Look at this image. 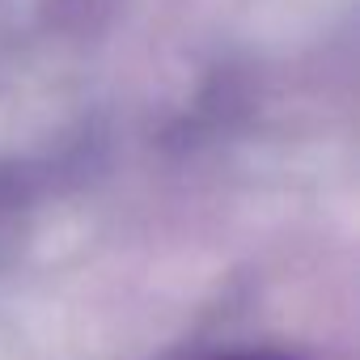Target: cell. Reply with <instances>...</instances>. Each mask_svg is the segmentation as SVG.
<instances>
[{
  "label": "cell",
  "mask_w": 360,
  "mask_h": 360,
  "mask_svg": "<svg viewBox=\"0 0 360 360\" xmlns=\"http://www.w3.org/2000/svg\"><path fill=\"white\" fill-rule=\"evenodd\" d=\"M233 360H267V356H233Z\"/></svg>",
  "instance_id": "1"
}]
</instances>
